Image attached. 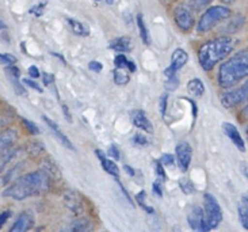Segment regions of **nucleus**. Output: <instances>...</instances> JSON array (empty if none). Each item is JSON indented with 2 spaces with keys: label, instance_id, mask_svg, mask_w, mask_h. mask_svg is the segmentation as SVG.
Masks as SVG:
<instances>
[{
  "label": "nucleus",
  "instance_id": "obj_45",
  "mask_svg": "<svg viewBox=\"0 0 248 232\" xmlns=\"http://www.w3.org/2000/svg\"><path fill=\"white\" fill-rule=\"evenodd\" d=\"M152 187H154V193H155V196H157V197H163V192H161V187H160V185H159V183H156V182H155L154 183V186H152Z\"/></svg>",
  "mask_w": 248,
  "mask_h": 232
},
{
  "label": "nucleus",
  "instance_id": "obj_17",
  "mask_svg": "<svg viewBox=\"0 0 248 232\" xmlns=\"http://www.w3.org/2000/svg\"><path fill=\"white\" fill-rule=\"evenodd\" d=\"M93 230H94V223L88 217L75 220L65 228L67 232H93Z\"/></svg>",
  "mask_w": 248,
  "mask_h": 232
},
{
  "label": "nucleus",
  "instance_id": "obj_25",
  "mask_svg": "<svg viewBox=\"0 0 248 232\" xmlns=\"http://www.w3.org/2000/svg\"><path fill=\"white\" fill-rule=\"evenodd\" d=\"M187 91L193 97H202L205 94V84L200 79H193L187 83Z\"/></svg>",
  "mask_w": 248,
  "mask_h": 232
},
{
  "label": "nucleus",
  "instance_id": "obj_47",
  "mask_svg": "<svg viewBox=\"0 0 248 232\" xmlns=\"http://www.w3.org/2000/svg\"><path fill=\"white\" fill-rule=\"evenodd\" d=\"M125 171H126L130 177H134V175H136V171H134L133 168H132L130 166H127V165H125Z\"/></svg>",
  "mask_w": 248,
  "mask_h": 232
},
{
  "label": "nucleus",
  "instance_id": "obj_52",
  "mask_svg": "<svg viewBox=\"0 0 248 232\" xmlns=\"http://www.w3.org/2000/svg\"><path fill=\"white\" fill-rule=\"evenodd\" d=\"M222 3H225V4H231V3H233L235 0H221Z\"/></svg>",
  "mask_w": 248,
  "mask_h": 232
},
{
  "label": "nucleus",
  "instance_id": "obj_34",
  "mask_svg": "<svg viewBox=\"0 0 248 232\" xmlns=\"http://www.w3.org/2000/svg\"><path fill=\"white\" fill-rule=\"evenodd\" d=\"M178 86H179V79H178L176 75L171 76V78H167V80H166V88H167L168 91H175L178 88Z\"/></svg>",
  "mask_w": 248,
  "mask_h": 232
},
{
  "label": "nucleus",
  "instance_id": "obj_12",
  "mask_svg": "<svg viewBox=\"0 0 248 232\" xmlns=\"http://www.w3.org/2000/svg\"><path fill=\"white\" fill-rule=\"evenodd\" d=\"M130 119H132V124L136 128H139V129L147 133H154V125H152L151 119L147 117L144 110H132Z\"/></svg>",
  "mask_w": 248,
  "mask_h": 232
},
{
  "label": "nucleus",
  "instance_id": "obj_28",
  "mask_svg": "<svg viewBox=\"0 0 248 232\" xmlns=\"http://www.w3.org/2000/svg\"><path fill=\"white\" fill-rule=\"evenodd\" d=\"M213 0H190L188 1V8L193 11H201L202 8L209 6Z\"/></svg>",
  "mask_w": 248,
  "mask_h": 232
},
{
  "label": "nucleus",
  "instance_id": "obj_33",
  "mask_svg": "<svg viewBox=\"0 0 248 232\" xmlns=\"http://www.w3.org/2000/svg\"><path fill=\"white\" fill-rule=\"evenodd\" d=\"M155 174L157 175V178H160L161 181H166L167 179V175H166V171H164V167L160 163V160H155Z\"/></svg>",
  "mask_w": 248,
  "mask_h": 232
},
{
  "label": "nucleus",
  "instance_id": "obj_43",
  "mask_svg": "<svg viewBox=\"0 0 248 232\" xmlns=\"http://www.w3.org/2000/svg\"><path fill=\"white\" fill-rule=\"evenodd\" d=\"M88 68H90L91 71H94V72H101L102 68H103V66H102L99 61L94 60V61H91V63L88 64Z\"/></svg>",
  "mask_w": 248,
  "mask_h": 232
},
{
  "label": "nucleus",
  "instance_id": "obj_39",
  "mask_svg": "<svg viewBox=\"0 0 248 232\" xmlns=\"http://www.w3.org/2000/svg\"><path fill=\"white\" fill-rule=\"evenodd\" d=\"M11 215H13V213H11V211H10V209H7V211H4V212L0 213V230L3 228V226H4V224H6L7 220L11 217Z\"/></svg>",
  "mask_w": 248,
  "mask_h": 232
},
{
  "label": "nucleus",
  "instance_id": "obj_14",
  "mask_svg": "<svg viewBox=\"0 0 248 232\" xmlns=\"http://www.w3.org/2000/svg\"><path fill=\"white\" fill-rule=\"evenodd\" d=\"M42 119H44V121H45V124L49 126V129L52 131V133L54 134V137L60 141L61 146H64L65 148H68V149H72V151H75V147H74V144L71 143V140L68 139L67 136L64 134V132H62V131L60 129V126L57 125L53 119L49 118V117H46V116H44V117H42Z\"/></svg>",
  "mask_w": 248,
  "mask_h": 232
},
{
  "label": "nucleus",
  "instance_id": "obj_6",
  "mask_svg": "<svg viewBox=\"0 0 248 232\" xmlns=\"http://www.w3.org/2000/svg\"><path fill=\"white\" fill-rule=\"evenodd\" d=\"M244 102H248V80L243 86L233 88L231 91H227L221 95L222 106L227 107V109L239 106Z\"/></svg>",
  "mask_w": 248,
  "mask_h": 232
},
{
  "label": "nucleus",
  "instance_id": "obj_48",
  "mask_svg": "<svg viewBox=\"0 0 248 232\" xmlns=\"http://www.w3.org/2000/svg\"><path fill=\"white\" fill-rule=\"evenodd\" d=\"M243 174H244V177L248 179V166H246V165H243Z\"/></svg>",
  "mask_w": 248,
  "mask_h": 232
},
{
  "label": "nucleus",
  "instance_id": "obj_35",
  "mask_svg": "<svg viewBox=\"0 0 248 232\" xmlns=\"http://www.w3.org/2000/svg\"><path fill=\"white\" fill-rule=\"evenodd\" d=\"M22 83H23L25 86L33 88V90H35V91H38V93H44V90L38 86V83H35L33 79H23L22 80Z\"/></svg>",
  "mask_w": 248,
  "mask_h": 232
},
{
  "label": "nucleus",
  "instance_id": "obj_13",
  "mask_svg": "<svg viewBox=\"0 0 248 232\" xmlns=\"http://www.w3.org/2000/svg\"><path fill=\"white\" fill-rule=\"evenodd\" d=\"M34 227V217L30 212H22L18 215L8 232H29Z\"/></svg>",
  "mask_w": 248,
  "mask_h": 232
},
{
  "label": "nucleus",
  "instance_id": "obj_31",
  "mask_svg": "<svg viewBox=\"0 0 248 232\" xmlns=\"http://www.w3.org/2000/svg\"><path fill=\"white\" fill-rule=\"evenodd\" d=\"M22 124L31 134H38L40 133V128L35 125L33 121H30V119L27 118H22Z\"/></svg>",
  "mask_w": 248,
  "mask_h": 232
},
{
  "label": "nucleus",
  "instance_id": "obj_50",
  "mask_svg": "<svg viewBox=\"0 0 248 232\" xmlns=\"http://www.w3.org/2000/svg\"><path fill=\"white\" fill-rule=\"evenodd\" d=\"M4 29H7L6 23H4V22H3V20L0 19V30H4Z\"/></svg>",
  "mask_w": 248,
  "mask_h": 232
},
{
  "label": "nucleus",
  "instance_id": "obj_55",
  "mask_svg": "<svg viewBox=\"0 0 248 232\" xmlns=\"http://www.w3.org/2000/svg\"><path fill=\"white\" fill-rule=\"evenodd\" d=\"M247 139H248V128H247Z\"/></svg>",
  "mask_w": 248,
  "mask_h": 232
},
{
  "label": "nucleus",
  "instance_id": "obj_8",
  "mask_svg": "<svg viewBox=\"0 0 248 232\" xmlns=\"http://www.w3.org/2000/svg\"><path fill=\"white\" fill-rule=\"evenodd\" d=\"M174 19L176 26L181 29L182 32L188 33L195 23V18L191 10L186 6H178L174 10Z\"/></svg>",
  "mask_w": 248,
  "mask_h": 232
},
{
  "label": "nucleus",
  "instance_id": "obj_20",
  "mask_svg": "<svg viewBox=\"0 0 248 232\" xmlns=\"http://www.w3.org/2000/svg\"><path fill=\"white\" fill-rule=\"evenodd\" d=\"M22 151H23L22 148H10V149H7L6 152L1 153L0 155V173L4 171L14 160L18 159V156L22 153Z\"/></svg>",
  "mask_w": 248,
  "mask_h": 232
},
{
  "label": "nucleus",
  "instance_id": "obj_41",
  "mask_svg": "<svg viewBox=\"0 0 248 232\" xmlns=\"http://www.w3.org/2000/svg\"><path fill=\"white\" fill-rule=\"evenodd\" d=\"M41 76H42V79H44V84H45V86H50V84H53L54 83V76L52 73H41Z\"/></svg>",
  "mask_w": 248,
  "mask_h": 232
},
{
  "label": "nucleus",
  "instance_id": "obj_26",
  "mask_svg": "<svg viewBox=\"0 0 248 232\" xmlns=\"http://www.w3.org/2000/svg\"><path fill=\"white\" fill-rule=\"evenodd\" d=\"M113 78H114V83L117 86H125L130 80V72L124 68H115L113 72Z\"/></svg>",
  "mask_w": 248,
  "mask_h": 232
},
{
  "label": "nucleus",
  "instance_id": "obj_18",
  "mask_svg": "<svg viewBox=\"0 0 248 232\" xmlns=\"http://www.w3.org/2000/svg\"><path fill=\"white\" fill-rule=\"evenodd\" d=\"M18 139V132L15 129H6L4 132L0 133V155L10 149L11 146Z\"/></svg>",
  "mask_w": 248,
  "mask_h": 232
},
{
  "label": "nucleus",
  "instance_id": "obj_9",
  "mask_svg": "<svg viewBox=\"0 0 248 232\" xmlns=\"http://www.w3.org/2000/svg\"><path fill=\"white\" fill-rule=\"evenodd\" d=\"M188 56L186 53V50L185 49H182V48H178V49H175L174 53L171 56V64L168 66L167 69L164 71V75H166V78H171V76H175L176 72L182 69L183 66H186V63H187Z\"/></svg>",
  "mask_w": 248,
  "mask_h": 232
},
{
  "label": "nucleus",
  "instance_id": "obj_56",
  "mask_svg": "<svg viewBox=\"0 0 248 232\" xmlns=\"http://www.w3.org/2000/svg\"><path fill=\"white\" fill-rule=\"evenodd\" d=\"M61 232H67V231H65V230H62V231H61Z\"/></svg>",
  "mask_w": 248,
  "mask_h": 232
},
{
  "label": "nucleus",
  "instance_id": "obj_46",
  "mask_svg": "<svg viewBox=\"0 0 248 232\" xmlns=\"http://www.w3.org/2000/svg\"><path fill=\"white\" fill-rule=\"evenodd\" d=\"M62 110H64V116H65V118H67L68 122H71L72 121V117H71V114L68 112V107L65 105H62Z\"/></svg>",
  "mask_w": 248,
  "mask_h": 232
},
{
  "label": "nucleus",
  "instance_id": "obj_54",
  "mask_svg": "<svg viewBox=\"0 0 248 232\" xmlns=\"http://www.w3.org/2000/svg\"><path fill=\"white\" fill-rule=\"evenodd\" d=\"M106 1H108V4H113V3H114L115 0H106Z\"/></svg>",
  "mask_w": 248,
  "mask_h": 232
},
{
  "label": "nucleus",
  "instance_id": "obj_53",
  "mask_svg": "<svg viewBox=\"0 0 248 232\" xmlns=\"http://www.w3.org/2000/svg\"><path fill=\"white\" fill-rule=\"evenodd\" d=\"M174 232H182V230L179 227H174Z\"/></svg>",
  "mask_w": 248,
  "mask_h": 232
},
{
  "label": "nucleus",
  "instance_id": "obj_24",
  "mask_svg": "<svg viewBox=\"0 0 248 232\" xmlns=\"http://www.w3.org/2000/svg\"><path fill=\"white\" fill-rule=\"evenodd\" d=\"M68 25L71 26V30L74 32V34L76 35H83L86 37L90 34V29L88 26H86L84 23H81L80 20L75 19V18H68Z\"/></svg>",
  "mask_w": 248,
  "mask_h": 232
},
{
  "label": "nucleus",
  "instance_id": "obj_38",
  "mask_svg": "<svg viewBox=\"0 0 248 232\" xmlns=\"http://www.w3.org/2000/svg\"><path fill=\"white\" fill-rule=\"evenodd\" d=\"M167 100H168V95L167 94H163V95L160 97V100H159L161 116H164V114H166V109H167Z\"/></svg>",
  "mask_w": 248,
  "mask_h": 232
},
{
  "label": "nucleus",
  "instance_id": "obj_7",
  "mask_svg": "<svg viewBox=\"0 0 248 232\" xmlns=\"http://www.w3.org/2000/svg\"><path fill=\"white\" fill-rule=\"evenodd\" d=\"M187 223L194 232H209L203 208H201L200 205L190 206L187 213Z\"/></svg>",
  "mask_w": 248,
  "mask_h": 232
},
{
  "label": "nucleus",
  "instance_id": "obj_5",
  "mask_svg": "<svg viewBox=\"0 0 248 232\" xmlns=\"http://www.w3.org/2000/svg\"><path fill=\"white\" fill-rule=\"evenodd\" d=\"M203 212H205V220L209 231L220 226V223L222 221L221 206L215 196L210 193H206L203 196Z\"/></svg>",
  "mask_w": 248,
  "mask_h": 232
},
{
  "label": "nucleus",
  "instance_id": "obj_2",
  "mask_svg": "<svg viewBox=\"0 0 248 232\" xmlns=\"http://www.w3.org/2000/svg\"><path fill=\"white\" fill-rule=\"evenodd\" d=\"M235 47L236 41L229 35H221L208 41L198 50L200 64L205 71H212L218 63H221L233 52Z\"/></svg>",
  "mask_w": 248,
  "mask_h": 232
},
{
  "label": "nucleus",
  "instance_id": "obj_30",
  "mask_svg": "<svg viewBox=\"0 0 248 232\" xmlns=\"http://www.w3.org/2000/svg\"><path fill=\"white\" fill-rule=\"evenodd\" d=\"M179 186H181V189L183 190V193H186V194H193L195 193V187L194 185L191 183V181L187 178H182L179 181Z\"/></svg>",
  "mask_w": 248,
  "mask_h": 232
},
{
  "label": "nucleus",
  "instance_id": "obj_10",
  "mask_svg": "<svg viewBox=\"0 0 248 232\" xmlns=\"http://www.w3.org/2000/svg\"><path fill=\"white\" fill-rule=\"evenodd\" d=\"M175 152H176L178 166L181 167L182 171H187L188 166L191 163V156H193V149L190 144L186 141H181L175 148Z\"/></svg>",
  "mask_w": 248,
  "mask_h": 232
},
{
  "label": "nucleus",
  "instance_id": "obj_27",
  "mask_svg": "<svg viewBox=\"0 0 248 232\" xmlns=\"http://www.w3.org/2000/svg\"><path fill=\"white\" fill-rule=\"evenodd\" d=\"M145 197H147V193L144 192V190H141V192L136 196V201H137V204H139V205H140L145 212L152 215V213H155L154 208H152V206H149L147 202H145Z\"/></svg>",
  "mask_w": 248,
  "mask_h": 232
},
{
  "label": "nucleus",
  "instance_id": "obj_16",
  "mask_svg": "<svg viewBox=\"0 0 248 232\" xmlns=\"http://www.w3.org/2000/svg\"><path fill=\"white\" fill-rule=\"evenodd\" d=\"M95 155L98 156V159L101 160V165L102 167H103V170H105L108 174H110L111 177H114V178L118 181V179H120V168H118V166L115 165L114 160L108 159V158H106V155L102 152L101 149H96V151H95Z\"/></svg>",
  "mask_w": 248,
  "mask_h": 232
},
{
  "label": "nucleus",
  "instance_id": "obj_1",
  "mask_svg": "<svg viewBox=\"0 0 248 232\" xmlns=\"http://www.w3.org/2000/svg\"><path fill=\"white\" fill-rule=\"evenodd\" d=\"M50 178L45 170H38L33 173H27L14 181L3 190L1 196L6 199L23 201L29 197L41 196L49 190Z\"/></svg>",
  "mask_w": 248,
  "mask_h": 232
},
{
  "label": "nucleus",
  "instance_id": "obj_21",
  "mask_svg": "<svg viewBox=\"0 0 248 232\" xmlns=\"http://www.w3.org/2000/svg\"><path fill=\"white\" fill-rule=\"evenodd\" d=\"M237 213L239 220L244 230H248V194H243L237 202Z\"/></svg>",
  "mask_w": 248,
  "mask_h": 232
},
{
  "label": "nucleus",
  "instance_id": "obj_23",
  "mask_svg": "<svg viewBox=\"0 0 248 232\" xmlns=\"http://www.w3.org/2000/svg\"><path fill=\"white\" fill-rule=\"evenodd\" d=\"M136 22H137V27H139V30H140V35H141V40H142V42H144L145 45H151V44H152V38H151L149 30H148L147 25H145L144 18H142V15H141V14L137 15Z\"/></svg>",
  "mask_w": 248,
  "mask_h": 232
},
{
  "label": "nucleus",
  "instance_id": "obj_11",
  "mask_svg": "<svg viewBox=\"0 0 248 232\" xmlns=\"http://www.w3.org/2000/svg\"><path fill=\"white\" fill-rule=\"evenodd\" d=\"M222 131H224V133L227 134V137L233 143V146H235L240 152H246L244 140H243L242 134L239 132V129H237L233 124H231V122H224V124H222Z\"/></svg>",
  "mask_w": 248,
  "mask_h": 232
},
{
  "label": "nucleus",
  "instance_id": "obj_57",
  "mask_svg": "<svg viewBox=\"0 0 248 232\" xmlns=\"http://www.w3.org/2000/svg\"><path fill=\"white\" fill-rule=\"evenodd\" d=\"M95 1H101V0H95Z\"/></svg>",
  "mask_w": 248,
  "mask_h": 232
},
{
  "label": "nucleus",
  "instance_id": "obj_29",
  "mask_svg": "<svg viewBox=\"0 0 248 232\" xmlns=\"http://www.w3.org/2000/svg\"><path fill=\"white\" fill-rule=\"evenodd\" d=\"M16 64V57L10 53H0V66H11Z\"/></svg>",
  "mask_w": 248,
  "mask_h": 232
},
{
  "label": "nucleus",
  "instance_id": "obj_49",
  "mask_svg": "<svg viewBox=\"0 0 248 232\" xmlns=\"http://www.w3.org/2000/svg\"><path fill=\"white\" fill-rule=\"evenodd\" d=\"M243 117H244V118L246 119H248V105L246 107H244V109H243Z\"/></svg>",
  "mask_w": 248,
  "mask_h": 232
},
{
  "label": "nucleus",
  "instance_id": "obj_22",
  "mask_svg": "<svg viewBox=\"0 0 248 232\" xmlns=\"http://www.w3.org/2000/svg\"><path fill=\"white\" fill-rule=\"evenodd\" d=\"M114 64L117 68H124V69H127L130 73H133L137 71V66L134 64L132 60H129L124 53H120L115 56Z\"/></svg>",
  "mask_w": 248,
  "mask_h": 232
},
{
  "label": "nucleus",
  "instance_id": "obj_40",
  "mask_svg": "<svg viewBox=\"0 0 248 232\" xmlns=\"http://www.w3.org/2000/svg\"><path fill=\"white\" fill-rule=\"evenodd\" d=\"M133 141L137 144V146H147L148 144L147 137H145L144 134H140V133H137V134L134 136Z\"/></svg>",
  "mask_w": 248,
  "mask_h": 232
},
{
  "label": "nucleus",
  "instance_id": "obj_32",
  "mask_svg": "<svg viewBox=\"0 0 248 232\" xmlns=\"http://www.w3.org/2000/svg\"><path fill=\"white\" fill-rule=\"evenodd\" d=\"M4 72L8 76V79H19L20 71L19 68L16 66H6Z\"/></svg>",
  "mask_w": 248,
  "mask_h": 232
},
{
  "label": "nucleus",
  "instance_id": "obj_44",
  "mask_svg": "<svg viewBox=\"0 0 248 232\" xmlns=\"http://www.w3.org/2000/svg\"><path fill=\"white\" fill-rule=\"evenodd\" d=\"M44 8H45V3H41L38 6H34L31 10H30V13L35 14L37 17H40L41 14L44 13Z\"/></svg>",
  "mask_w": 248,
  "mask_h": 232
},
{
  "label": "nucleus",
  "instance_id": "obj_51",
  "mask_svg": "<svg viewBox=\"0 0 248 232\" xmlns=\"http://www.w3.org/2000/svg\"><path fill=\"white\" fill-rule=\"evenodd\" d=\"M172 1H175V0H161V3H163V4H171Z\"/></svg>",
  "mask_w": 248,
  "mask_h": 232
},
{
  "label": "nucleus",
  "instance_id": "obj_4",
  "mask_svg": "<svg viewBox=\"0 0 248 232\" xmlns=\"http://www.w3.org/2000/svg\"><path fill=\"white\" fill-rule=\"evenodd\" d=\"M232 15V11L228 7L224 6H213L209 7L205 13L202 14L201 18L198 20L197 30L198 33H208L215 26H217L221 20L227 19Z\"/></svg>",
  "mask_w": 248,
  "mask_h": 232
},
{
  "label": "nucleus",
  "instance_id": "obj_3",
  "mask_svg": "<svg viewBox=\"0 0 248 232\" xmlns=\"http://www.w3.org/2000/svg\"><path fill=\"white\" fill-rule=\"evenodd\" d=\"M246 78H248V48L222 63L218 71V84L222 88H232Z\"/></svg>",
  "mask_w": 248,
  "mask_h": 232
},
{
  "label": "nucleus",
  "instance_id": "obj_42",
  "mask_svg": "<svg viewBox=\"0 0 248 232\" xmlns=\"http://www.w3.org/2000/svg\"><path fill=\"white\" fill-rule=\"evenodd\" d=\"M29 75H30V79H38L41 76L40 69H38V66H31L29 68Z\"/></svg>",
  "mask_w": 248,
  "mask_h": 232
},
{
  "label": "nucleus",
  "instance_id": "obj_37",
  "mask_svg": "<svg viewBox=\"0 0 248 232\" xmlns=\"http://www.w3.org/2000/svg\"><path fill=\"white\" fill-rule=\"evenodd\" d=\"M108 156H111L113 159L115 160H118L120 158H121V153H120V149H118V147L117 146H110V148H108Z\"/></svg>",
  "mask_w": 248,
  "mask_h": 232
},
{
  "label": "nucleus",
  "instance_id": "obj_36",
  "mask_svg": "<svg viewBox=\"0 0 248 232\" xmlns=\"http://www.w3.org/2000/svg\"><path fill=\"white\" fill-rule=\"evenodd\" d=\"M160 163L163 165V166L172 167L174 166V156H172V155H170V153H164V155L161 156Z\"/></svg>",
  "mask_w": 248,
  "mask_h": 232
},
{
  "label": "nucleus",
  "instance_id": "obj_15",
  "mask_svg": "<svg viewBox=\"0 0 248 232\" xmlns=\"http://www.w3.org/2000/svg\"><path fill=\"white\" fill-rule=\"evenodd\" d=\"M64 199H65V205L68 206V209L72 211L74 215H80L83 212V199L79 193L69 190L64 196Z\"/></svg>",
  "mask_w": 248,
  "mask_h": 232
},
{
  "label": "nucleus",
  "instance_id": "obj_19",
  "mask_svg": "<svg viewBox=\"0 0 248 232\" xmlns=\"http://www.w3.org/2000/svg\"><path fill=\"white\" fill-rule=\"evenodd\" d=\"M132 47H133L132 38L127 37V35L114 38L110 42V49H113V50L118 52V53H126L129 50H132Z\"/></svg>",
  "mask_w": 248,
  "mask_h": 232
}]
</instances>
